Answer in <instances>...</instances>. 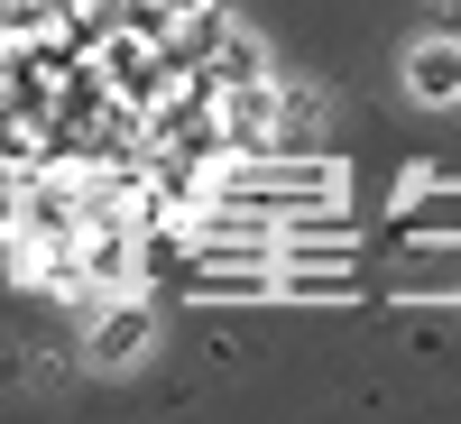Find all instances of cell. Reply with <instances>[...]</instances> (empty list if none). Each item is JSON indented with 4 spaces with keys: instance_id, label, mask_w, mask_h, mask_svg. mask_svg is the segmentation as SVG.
<instances>
[{
    "instance_id": "9",
    "label": "cell",
    "mask_w": 461,
    "mask_h": 424,
    "mask_svg": "<svg viewBox=\"0 0 461 424\" xmlns=\"http://www.w3.org/2000/svg\"><path fill=\"white\" fill-rule=\"evenodd\" d=\"M194 74H203L212 93H221V84H258V74H267V47H258L249 28H221V37H212V56H203Z\"/></svg>"
},
{
    "instance_id": "2",
    "label": "cell",
    "mask_w": 461,
    "mask_h": 424,
    "mask_svg": "<svg viewBox=\"0 0 461 424\" xmlns=\"http://www.w3.org/2000/svg\"><path fill=\"white\" fill-rule=\"evenodd\" d=\"M93 65H102V84H111V102H130L139 121H148V111L167 102V84H176V65H167L158 47H148L139 28H111L102 47H93Z\"/></svg>"
},
{
    "instance_id": "6",
    "label": "cell",
    "mask_w": 461,
    "mask_h": 424,
    "mask_svg": "<svg viewBox=\"0 0 461 424\" xmlns=\"http://www.w3.org/2000/svg\"><path fill=\"white\" fill-rule=\"evenodd\" d=\"M148 351H158V314H148L139 286H130V295H111L102 314H93V369H130Z\"/></svg>"
},
{
    "instance_id": "4",
    "label": "cell",
    "mask_w": 461,
    "mask_h": 424,
    "mask_svg": "<svg viewBox=\"0 0 461 424\" xmlns=\"http://www.w3.org/2000/svg\"><path fill=\"white\" fill-rule=\"evenodd\" d=\"M212 121H221V148L249 158V148H277V121H286V84H221L212 93Z\"/></svg>"
},
{
    "instance_id": "7",
    "label": "cell",
    "mask_w": 461,
    "mask_h": 424,
    "mask_svg": "<svg viewBox=\"0 0 461 424\" xmlns=\"http://www.w3.org/2000/svg\"><path fill=\"white\" fill-rule=\"evenodd\" d=\"M388 240H461V176H425L415 194H397Z\"/></svg>"
},
{
    "instance_id": "3",
    "label": "cell",
    "mask_w": 461,
    "mask_h": 424,
    "mask_svg": "<svg viewBox=\"0 0 461 424\" xmlns=\"http://www.w3.org/2000/svg\"><path fill=\"white\" fill-rule=\"evenodd\" d=\"M74 277H84V295H130L139 286V221H84L74 230Z\"/></svg>"
},
{
    "instance_id": "8",
    "label": "cell",
    "mask_w": 461,
    "mask_h": 424,
    "mask_svg": "<svg viewBox=\"0 0 461 424\" xmlns=\"http://www.w3.org/2000/svg\"><path fill=\"white\" fill-rule=\"evenodd\" d=\"M406 93H415V102H434V111L461 102V47H452V37H434V47H415V56H406Z\"/></svg>"
},
{
    "instance_id": "1",
    "label": "cell",
    "mask_w": 461,
    "mask_h": 424,
    "mask_svg": "<svg viewBox=\"0 0 461 424\" xmlns=\"http://www.w3.org/2000/svg\"><path fill=\"white\" fill-rule=\"evenodd\" d=\"M203 203H240L258 221H304V212H341V167L332 158H286V148H249V158H221Z\"/></svg>"
},
{
    "instance_id": "5",
    "label": "cell",
    "mask_w": 461,
    "mask_h": 424,
    "mask_svg": "<svg viewBox=\"0 0 461 424\" xmlns=\"http://www.w3.org/2000/svg\"><path fill=\"white\" fill-rule=\"evenodd\" d=\"M388 295H406V304H461V240H397Z\"/></svg>"
}]
</instances>
